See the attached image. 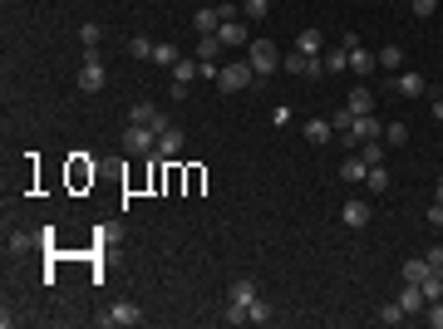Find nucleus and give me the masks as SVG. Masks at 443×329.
Returning <instances> with one entry per match:
<instances>
[{"mask_svg": "<svg viewBox=\"0 0 443 329\" xmlns=\"http://www.w3.org/2000/svg\"><path fill=\"white\" fill-rule=\"evenodd\" d=\"M123 152H133V157L158 152V133H153L148 123H128V128H123Z\"/></svg>", "mask_w": 443, "mask_h": 329, "instance_id": "nucleus-3", "label": "nucleus"}, {"mask_svg": "<svg viewBox=\"0 0 443 329\" xmlns=\"http://www.w3.org/2000/svg\"><path fill=\"white\" fill-rule=\"evenodd\" d=\"M369 217H374V212H369V202H359V197H350V202H345V212H340V221H345V226H355V231H359V226H369Z\"/></svg>", "mask_w": 443, "mask_h": 329, "instance_id": "nucleus-11", "label": "nucleus"}, {"mask_svg": "<svg viewBox=\"0 0 443 329\" xmlns=\"http://www.w3.org/2000/svg\"><path fill=\"white\" fill-rule=\"evenodd\" d=\"M429 226H443V202H434V207H429Z\"/></svg>", "mask_w": 443, "mask_h": 329, "instance_id": "nucleus-42", "label": "nucleus"}, {"mask_svg": "<svg viewBox=\"0 0 443 329\" xmlns=\"http://www.w3.org/2000/svg\"><path fill=\"white\" fill-rule=\"evenodd\" d=\"M128 123H148L153 133H163V128H173V123H168V113H158L153 104H133V109H128Z\"/></svg>", "mask_w": 443, "mask_h": 329, "instance_id": "nucleus-8", "label": "nucleus"}, {"mask_svg": "<svg viewBox=\"0 0 443 329\" xmlns=\"http://www.w3.org/2000/svg\"><path fill=\"white\" fill-rule=\"evenodd\" d=\"M197 74H202V64H197V59H178V64H173V99H183V94H188V84H192Z\"/></svg>", "mask_w": 443, "mask_h": 329, "instance_id": "nucleus-7", "label": "nucleus"}, {"mask_svg": "<svg viewBox=\"0 0 443 329\" xmlns=\"http://www.w3.org/2000/svg\"><path fill=\"white\" fill-rule=\"evenodd\" d=\"M217 54H222V40L217 35H202L197 40V64H217Z\"/></svg>", "mask_w": 443, "mask_h": 329, "instance_id": "nucleus-21", "label": "nucleus"}, {"mask_svg": "<svg viewBox=\"0 0 443 329\" xmlns=\"http://www.w3.org/2000/svg\"><path fill=\"white\" fill-rule=\"evenodd\" d=\"M424 320H429L434 329H443V300H434V305H429V315H424Z\"/></svg>", "mask_w": 443, "mask_h": 329, "instance_id": "nucleus-39", "label": "nucleus"}, {"mask_svg": "<svg viewBox=\"0 0 443 329\" xmlns=\"http://www.w3.org/2000/svg\"><path fill=\"white\" fill-rule=\"evenodd\" d=\"M335 138V123L330 118H306V143H316V148H321V143H330Z\"/></svg>", "mask_w": 443, "mask_h": 329, "instance_id": "nucleus-13", "label": "nucleus"}, {"mask_svg": "<svg viewBox=\"0 0 443 329\" xmlns=\"http://www.w3.org/2000/svg\"><path fill=\"white\" fill-rule=\"evenodd\" d=\"M359 157H364V162H369V167H374V162H384V138H369V143H364V152H359Z\"/></svg>", "mask_w": 443, "mask_h": 329, "instance_id": "nucleus-34", "label": "nucleus"}, {"mask_svg": "<svg viewBox=\"0 0 443 329\" xmlns=\"http://www.w3.org/2000/svg\"><path fill=\"white\" fill-rule=\"evenodd\" d=\"M374 59H379V69H394V74H399V64H404V54H399V44H384V49H379Z\"/></svg>", "mask_w": 443, "mask_h": 329, "instance_id": "nucleus-30", "label": "nucleus"}, {"mask_svg": "<svg viewBox=\"0 0 443 329\" xmlns=\"http://www.w3.org/2000/svg\"><path fill=\"white\" fill-rule=\"evenodd\" d=\"M226 300H236V305H251V300H256V280H236Z\"/></svg>", "mask_w": 443, "mask_h": 329, "instance_id": "nucleus-31", "label": "nucleus"}, {"mask_svg": "<svg viewBox=\"0 0 443 329\" xmlns=\"http://www.w3.org/2000/svg\"><path fill=\"white\" fill-rule=\"evenodd\" d=\"M439 275H443V265H439Z\"/></svg>", "mask_w": 443, "mask_h": 329, "instance_id": "nucleus-44", "label": "nucleus"}, {"mask_svg": "<svg viewBox=\"0 0 443 329\" xmlns=\"http://www.w3.org/2000/svg\"><path fill=\"white\" fill-rule=\"evenodd\" d=\"M153 59H158L163 69H173V64H178L183 54H178V44H173V40H158V44H153Z\"/></svg>", "mask_w": 443, "mask_h": 329, "instance_id": "nucleus-22", "label": "nucleus"}, {"mask_svg": "<svg viewBox=\"0 0 443 329\" xmlns=\"http://www.w3.org/2000/svg\"><path fill=\"white\" fill-rule=\"evenodd\" d=\"M424 275H434V265H429L424 256H419V261H404V280H409V285H419Z\"/></svg>", "mask_w": 443, "mask_h": 329, "instance_id": "nucleus-26", "label": "nucleus"}, {"mask_svg": "<svg viewBox=\"0 0 443 329\" xmlns=\"http://www.w3.org/2000/svg\"><path fill=\"white\" fill-rule=\"evenodd\" d=\"M296 49H301V54H321V49H326V35H321L316 25H306V30L296 35Z\"/></svg>", "mask_w": 443, "mask_h": 329, "instance_id": "nucleus-14", "label": "nucleus"}, {"mask_svg": "<svg viewBox=\"0 0 443 329\" xmlns=\"http://www.w3.org/2000/svg\"><path fill=\"white\" fill-rule=\"evenodd\" d=\"M434 123H443V94L434 99Z\"/></svg>", "mask_w": 443, "mask_h": 329, "instance_id": "nucleus-43", "label": "nucleus"}, {"mask_svg": "<svg viewBox=\"0 0 443 329\" xmlns=\"http://www.w3.org/2000/svg\"><path fill=\"white\" fill-rule=\"evenodd\" d=\"M153 44H158V40H148V35H133V40H128V54H133V59H153Z\"/></svg>", "mask_w": 443, "mask_h": 329, "instance_id": "nucleus-29", "label": "nucleus"}, {"mask_svg": "<svg viewBox=\"0 0 443 329\" xmlns=\"http://www.w3.org/2000/svg\"><path fill=\"white\" fill-rule=\"evenodd\" d=\"M222 320H226V325H246V305H236V300H226V310H222Z\"/></svg>", "mask_w": 443, "mask_h": 329, "instance_id": "nucleus-37", "label": "nucleus"}, {"mask_svg": "<svg viewBox=\"0 0 443 329\" xmlns=\"http://www.w3.org/2000/svg\"><path fill=\"white\" fill-rule=\"evenodd\" d=\"M183 143H188V133H183V128H163V133H158V157H178V152H183Z\"/></svg>", "mask_w": 443, "mask_h": 329, "instance_id": "nucleus-12", "label": "nucleus"}, {"mask_svg": "<svg viewBox=\"0 0 443 329\" xmlns=\"http://www.w3.org/2000/svg\"><path fill=\"white\" fill-rule=\"evenodd\" d=\"M217 40L222 44H246V25H241V20H222Z\"/></svg>", "mask_w": 443, "mask_h": 329, "instance_id": "nucleus-20", "label": "nucleus"}, {"mask_svg": "<svg viewBox=\"0 0 443 329\" xmlns=\"http://www.w3.org/2000/svg\"><path fill=\"white\" fill-rule=\"evenodd\" d=\"M5 246H10L15 256H25V251L35 246V236H30V231H10V241H5Z\"/></svg>", "mask_w": 443, "mask_h": 329, "instance_id": "nucleus-35", "label": "nucleus"}, {"mask_svg": "<svg viewBox=\"0 0 443 329\" xmlns=\"http://www.w3.org/2000/svg\"><path fill=\"white\" fill-rule=\"evenodd\" d=\"M271 315H276V310H271V300H261V295L246 305V325H271Z\"/></svg>", "mask_w": 443, "mask_h": 329, "instance_id": "nucleus-19", "label": "nucleus"}, {"mask_svg": "<svg viewBox=\"0 0 443 329\" xmlns=\"http://www.w3.org/2000/svg\"><path fill=\"white\" fill-rule=\"evenodd\" d=\"M364 172H369L364 157H345V162H340V177H345V182H364Z\"/></svg>", "mask_w": 443, "mask_h": 329, "instance_id": "nucleus-24", "label": "nucleus"}, {"mask_svg": "<svg viewBox=\"0 0 443 329\" xmlns=\"http://www.w3.org/2000/svg\"><path fill=\"white\" fill-rule=\"evenodd\" d=\"M424 89H429V79H424V74H414V69H399V74H394V94H404V99H419Z\"/></svg>", "mask_w": 443, "mask_h": 329, "instance_id": "nucleus-9", "label": "nucleus"}, {"mask_svg": "<svg viewBox=\"0 0 443 329\" xmlns=\"http://www.w3.org/2000/svg\"><path fill=\"white\" fill-rule=\"evenodd\" d=\"M241 10H246V20H266L271 15V0H241Z\"/></svg>", "mask_w": 443, "mask_h": 329, "instance_id": "nucleus-36", "label": "nucleus"}, {"mask_svg": "<svg viewBox=\"0 0 443 329\" xmlns=\"http://www.w3.org/2000/svg\"><path fill=\"white\" fill-rule=\"evenodd\" d=\"M364 187H369L374 197H379V192H389V172H384V162H374V167L364 172Z\"/></svg>", "mask_w": 443, "mask_h": 329, "instance_id": "nucleus-25", "label": "nucleus"}, {"mask_svg": "<svg viewBox=\"0 0 443 329\" xmlns=\"http://www.w3.org/2000/svg\"><path fill=\"white\" fill-rule=\"evenodd\" d=\"M434 10H439V0H414V15H419V20H424V15H434Z\"/></svg>", "mask_w": 443, "mask_h": 329, "instance_id": "nucleus-40", "label": "nucleus"}, {"mask_svg": "<svg viewBox=\"0 0 443 329\" xmlns=\"http://www.w3.org/2000/svg\"><path fill=\"white\" fill-rule=\"evenodd\" d=\"M251 84H261V74L241 59V64H222V74H217V89L222 94H241V89H251Z\"/></svg>", "mask_w": 443, "mask_h": 329, "instance_id": "nucleus-1", "label": "nucleus"}, {"mask_svg": "<svg viewBox=\"0 0 443 329\" xmlns=\"http://www.w3.org/2000/svg\"><path fill=\"white\" fill-rule=\"evenodd\" d=\"M404 143H409V123H404V118L384 123V148H404Z\"/></svg>", "mask_w": 443, "mask_h": 329, "instance_id": "nucleus-18", "label": "nucleus"}, {"mask_svg": "<svg viewBox=\"0 0 443 329\" xmlns=\"http://www.w3.org/2000/svg\"><path fill=\"white\" fill-rule=\"evenodd\" d=\"M281 69H286V74H301V79H306V69H311V54L291 49V54H281Z\"/></svg>", "mask_w": 443, "mask_h": 329, "instance_id": "nucleus-23", "label": "nucleus"}, {"mask_svg": "<svg viewBox=\"0 0 443 329\" xmlns=\"http://www.w3.org/2000/svg\"><path fill=\"white\" fill-rule=\"evenodd\" d=\"M109 79H104V64H99V49H84V69H79V89L84 94H99Z\"/></svg>", "mask_w": 443, "mask_h": 329, "instance_id": "nucleus-5", "label": "nucleus"}, {"mask_svg": "<svg viewBox=\"0 0 443 329\" xmlns=\"http://www.w3.org/2000/svg\"><path fill=\"white\" fill-rule=\"evenodd\" d=\"M326 69H330V74H345V69H350V49H345V44H335L330 54H326Z\"/></svg>", "mask_w": 443, "mask_h": 329, "instance_id": "nucleus-27", "label": "nucleus"}, {"mask_svg": "<svg viewBox=\"0 0 443 329\" xmlns=\"http://www.w3.org/2000/svg\"><path fill=\"white\" fill-rule=\"evenodd\" d=\"M79 40H84V49H99V40H104V30H99L94 20H84V25H79Z\"/></svg>", "mask_w": 443, "mask_h": 329, "instance_id": "nucleus-32", "label": "nucleus"}, {"mask_svg": "<svg viewBox=\"0 0 443 329\" xmlns=\"http://www.w3.org/2000/svg\"><path fill=\"white\" fill-rule=\"evenodd\" d=\"M345 109H350V113H374V94H369L364 84H355L350 99H345Z\"/></svg>", "mask_w": 443, "mask_h": 329, "instance_id": "nucleus-16", "label": "nucleus"}, {"mask_svg": "<svg viewBox=\"0 0 443 329\" xmlns=\"http://www.w3.org/2000/svg\"><path fill=\"white\" fill-rule=\"evenodd\" d=\"M399 305H404V315H419V310H429L424 290H419V285H409V280H404V295H399Z\"/></svg>", "mask_w": 443, "mask_h": 329, "instance_id": "nucleus-17", "label": "nucleus"}, {"mask_svg": "<svg viewBox=\"0 0 443 329\" xmlns=\"http://www.w3.org/2000/svg\"><path fill=\"white\" fill-rule=\"evenodd\" d=\"M104 325L109 329H133V325H143V310H138L133 300H123V305H113L109 315H104Z\"/></svg>", "mask_w": 443, "mask_h": 329, "instance_id": "nucleus-6", "label": "nucleus"}, {"mask_svg": "<svg viewBox=\"0 0 443 329\" xmlns=\"http://www.w3.org/2000/svg\"><path fill=\"white\" fill-rule=\"evenodd\" d=\"M340 44L350 49V69H355V74H364V79H369V74L379 69V59H374V54L359 44V35H340Z\"/></svg>", "mask_w": 443, "mask_h": 329, "instance_id": "nucleus-4", "label": "nucleus"}, {"mask_svg": "<svg viewBox=\"0 0 443 329\" xmlns=\"http://www.w3.org/2000/svg\"><path fill=\"white\" fill-rule=\"evenodd\" d=\"M192 25H197V35H217V30H222V15H217V5H202V10L192 15Z\"/></svg>", "mask_w": 443, "mask_h": 329, "instance_id": "nucleus-15", "label": "nucleus"}, {"mask_svg": "<svg viewBox=\"0 0 443 329\" xmlns=\"http://www.w3.org/2000/svg\"><path fill=\"white\" fill-rule=\"evenodd\" d=\"M424 261H429V265L439 270V265H443V246H429V251H424Z\"/></svg>", "mask_w": 443, "mask_h": 329, "instance_id": "nucleus-41", "label": "nucleus"}, {"mask_svg": "<svg viewBox=\"0 0 443 329\" xmlns=\"http://www.w3.org/2000/svg\"><path fill=\"white\" fill-rule=\"evenodd\" d=\"M350 138H355V143H369V138H384V123H379L374 113H355V128H350Z\"/></svg>", "mask_w": 443, "mask_h": 329, "instance_id": "nucleus-10", "label": "nucleus"}, {"mask_svg": "<svg viewBox=\"0 0 443 329\" xmlns=\"http://www.w3.org/2000/svg\"><path fill=\"white\" fill-rule=\"evenodd\" d=\"M419 290H424V300H429V305H434V300H443V275H439V270H434V275H424V280H419Z\"/></svg>", "mask_w": 443, "mask_h": 329, "instance_id": "nucleus-28", "label": "nucleus"}, {"mask_svg": "<svg viewBox=\"0 0 443 329\" xmlns=\"http://www.w3.org/2000/svg\"><path fill=\"white\" fill-rule=\"evenodd\" d=\"M379 325H404V305H399V300L379 305Z\"/></svg>", "mask_w": 443, "mask_h": 329, "instance_id": "nucleus-33", "label": "nucleus"}, {"mask_svg": "<svg viewBox=\"0 0 443 329\" xmlns=\"http://www.w3.org/2000/svg\"><path fill=\"white\" fill-rule=\"evenodd\" d=\"M291 118H296V113L286 109V104H276V109H271V123H276V128H286V123H291Z\"/></svg>", "mask_w": 443, "mask_h": 329, "instance_id": "nucleus-38", "label": "nucleus"}, {"mask_svg": "<svg viewBox=\"0 0 443 329\" xmlns=\"http://www.w3.org/2000/svg\"><path fill=\"white\" fill-rule=\"evenodd\" d=\"M246 64L266 79V74H276V69H281V49H276L271 40H251V44H246Z\"/></svg>", "mask_w": 443, "mask_h": 329, "instance_id": "nucleus-2", "label": "nucleus"}]
</instances>
